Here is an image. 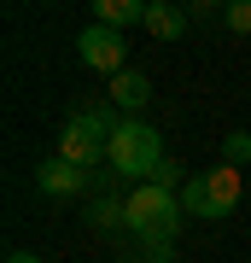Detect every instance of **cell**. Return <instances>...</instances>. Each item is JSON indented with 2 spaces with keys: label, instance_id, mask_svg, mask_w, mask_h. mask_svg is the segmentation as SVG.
<instances>
[{
  "label": "cell",
  "instance_id": "11",
  "mask_svg": "<svg viewBox=\"0 0 251 263\" xmlns=\"http://www.w3.org/2000/svg\"><path fill=\"white\" fill-rule=\"evenodd\" d=\"M222 24L234 29V35H251V0H234V6L222 12Z\"/></svg>",
  "mask_w": 251,
  "mask_h": 263
},
{
  "label": "cell",
  "instance_id": "4",
  "mask_svg": "<svg viewBox=\"0 0 251 263\" xmlns=\"http://www.w3.org/2000/svg\"><path fill=\"white\" fill-rule=\"evenodd\" d=\"M234 205H240V170H228V164H216L205 170V176H193V181H181V211L187 216H228Z\"/></svg>",
  "mask_w": 251,
  "mask_h": 263
},
{
  "label": "cell",
  "instance_id": "5",
  "mask_svg": "<svg viewBox=\"0 0 251 263\" xmlns=\"http://www.w3.org/2000/svg\"><path fill=\"white\" fill-rule=\"evenodd\" d=\"M76 53H82V65L105 70V76H123V70H129V35H123V29L88 24L82 35H76Z\"/></svg>",
  "mask_w": 251,
  "mask_h": 263
},
{
  "label": "cell",
  "instance_id": "6",
  "mask_svg": "<svg viewBox=\"0 0 251 263\" xmlns=\"http://www.w3.org/2000/svg\"><path fill=\"white\" fill-rule=\"evenodd\" d=\"M35 187L53 193V199H70V193L88 187V170H76V164H65V158H47V164L35 170Z\"/></svg>",
  "mask_w": 251,
  "mask_h": 263
},
{
  "label": "cell",
  "instance_id": "3",
  "mask_svg": "<svg viewBox=\"0 0 251 263\" xmlns=\"http://www.w3.org/2000/svg\"><path fill=\"white\" fill-rule=\"evenodd\" d=\"M111 129H117V123L105 117V111H76V117L65 123V135H59V158L76 164V170L111 158Z\"/></svg>",
  "mask_w": 251,
  "mask_h": 263
},
{
  "label": "cell",
  "instance_id": "8",
  "mask_svg": "<svg viewBox=\"0 0 251 263\" xmlns=\"http://www.w3.org/2000/svg\"><path fill=\"white\" fill-rule=\"evenodd\" d=\"M146 29H152L158 41H181L187 12H181V6H169V0H152V6H146Z\"/></svg>",
  "mask_w": 251,
  "mask_h": 263
},
{
  "label": "cell",
  "instance_id": "7",
  "mask_svg": "<svg viewBox=\"0 0 251 263\" xmlns=\"http://www.w3.org/2000/svg\"><path fill=\"white\" fill-rule=\"evenodd\" d=\"M146 6H152V0H93V24L134 29V24H146Z\"/></svg>",
  "mask_w": 251,
  "mask_h": 263
},
{
  "label": "cell",
  "instance_id": "9",
  "mask_svg": "<svg viewBox=\"0 0 251 263\" xmlns=\"http://www.w3.org/2000/svg\"><path fill=\"white\" fill-rule=\"evenodd\" d=\"M111 100L123 105V111H140V105L152 100V82L140 70H123V76H111Z\"/></svg>",
  "mask_w": 251,
  "mask_h": 263
},
{
  "label": "cell",
  "instance_id": "1",
  "mask_svg": "<svg viewBox=\"0 0 251 263\" xmlns=\"http://www.w3.org/2000/svg\"><path fill=\"white\" fill-rule=\"evenodd\" d=\"M117 170V176H158V164H164V135L152 129V123H140V117H123L117 129H111V158H105Z\"/></svg>",
  "mask_w": 251,
  "mask_h": 263
},
{
  "label": "cell",
  "instance_id": "2",
  "mask_svg": "<svg viewBox=\"0 0 251 263\" xmlns=\"http://www.w3.org/2000/svg\"><path fill=\"white\" fill-rule=\"evenodd\" d=\"M123 222L134 228V234H146V240H169L176 234V222H181V199L169 193V187H134L129 199H123Z\"/></svg>",
  "mask_w": 251,
  "mask_h": 263
},
{
  "label": "cell",
  "instance_id": "12",
  "mask_svg": "<svg viewBox=\"0 0 251 263\" xmlns=\"http://www.w3.org/2000/svg\"><path fill=\"white\" fill-rule=\"evenodd\" d=\"M152 181H158V187H169V193H176V181H181V170H176V164H158V176H152Z\"/></svg>",
  "mask_w": 251,
  "mask_h": 263
},
{
  "label": "cell",
  "instance_id": "10",
  "mask_svg": "<svg viewBox=\"0 0 251 263\" xmlns=\"http://www.w3.org/2000/svg\"><path fill=\"white\" fill-rule=\"evenodd\" d=\"M222 164H228V170H245V164H251V135H245V129H234L228 141H222Z\"/></svg>",
  "mask_w": 251,
  "mask_h": 263
},
{
  "label": "cell",
  "instance_id": "13",
  "mask_svg": "<svg viewBox=\"0 0 251 263\" xmlns=\"http://www.w3.org/2000/svg\"><path fill=\"white\" fill-rule=\"evenodd\" d=\"M6 263H41V257H35V252H12Z\"/></svg>",
  "mask_w": 251,
  "mask_h": 263
}]
</instances>
